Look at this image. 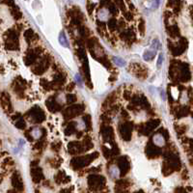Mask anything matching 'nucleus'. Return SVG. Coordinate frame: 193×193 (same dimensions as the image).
Returning a JSON list of instances; mask_svg holds the SVG:
<instances>
[{"label": "nucleus", "mask_w": 193, "mask_h": 193, "mask_svg": "<svg viewBox=\"0 0 193 193\" xmlns=\"http://www.w3.org/2000/svg\"><path fill=\"white\" fill-rule=\"evenodd\" d=\"M158 47H159L158 41L154 39L152 42V44H151L150 47L144 51V53H143V59L146 62H149L151 60H153L154 58L156 57V54H157V49H158Z\"/></svg>", "instance_id": "f257e3e1"}, {"label": "nucleus", "mask_w": 193, "mask_h": 193, "mask_svg": "<svg viewBox=\"0 0 193 193\" xmlns=\"http://www.w3.org/2000/svg\"><path fill=\"white\" fill-rule=\"evenodd\" d=\"M58 42H59V45H61V47L69 48L70 44H69V41H68V39H67V36L64 32H60L59 36H58Z\"/></svg>", "instance_id": "f03ea898"}, {"label": "nucleus", "mask_w": 193, "mask_h": 193, "mask_svg": "<svg viewBox=\"0 0 193 193\" xmlns=\"http://www.w3.org/2000/svg\"><path fill=\"white\" fill-rule=\"evenodd\" d=\"M113 61H114V63L117 65V66H119L121 67V68H123V67H125V65H127V62H125L123 58H121V57H113Z\"/></svg>", "instance_id": "7ed1b4c3"}, {"label": "nucleus", "mask_w": 193, "mask_h": 193, "mask_svg": "<svg viewBox=\"0 0 193 193\" xmlns=\"http://www.w3.org/2000/svg\"><path fill=\"white\" fill-rule=\"evenodd\" d=\"M109 16V12L106 9H102L99 13V19L102 20H106Z\"/></svg>", "instance_id": "20e7f679"}, {"label": "nucleus", "mask_w": 193, "mask_h": 193, "mask_svg": "<svg viewBox=\"0 0 193 193\" xmlns=\"http://www.w3.org/2000/svg\"><path fill=\"white\" fill-rule=\"evenodd\" d=\"M162 64H163V54L162 53H159L158 58H157V68L158 71L161 69Z\"/></svg>", "instance_id": "39448f33"}, {"label": "nucleus", "mask_w": 193, "mask_h": 193, "mask_svg": "<svg viewBox=\"0 0 193 193\" xmlns=\"http://www.w3.org/2000/svg\"><path fill=\"white\" fill-rule=\"evenodd\" d=\"M75 80H76L77 84H79V86H82V79L81 76L79 74H75Z\"/></svg>", "instance_id": "423d86ee"}]
</instances>
